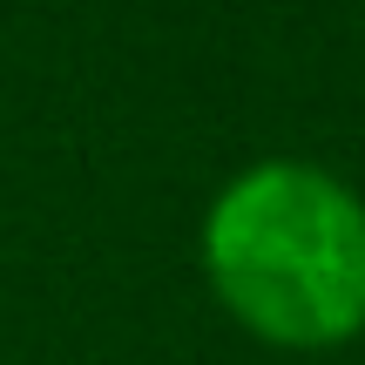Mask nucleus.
I'll return each mask as SVG.
<instances>
[{
	"instance_id": "1",
	"label": "nucleus",
	"mask_w": 365,
	"mask_h": 365,
	"mask_svg": "<svg viewBox=\"0 0 365 365\" xmlns=\"http://www.w3.org/2000/svg\"><path fill=\"white\" fill-rule=\"evenodd\" d=\"M217 304L271 352H339L365 331V196L298 156L250 163L196 230Z\"/></svg>"
}]
</instances>
